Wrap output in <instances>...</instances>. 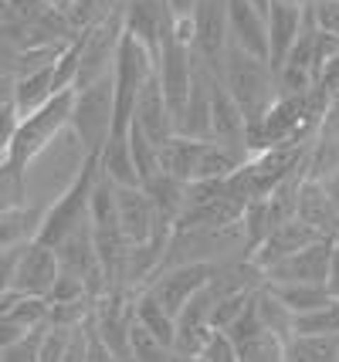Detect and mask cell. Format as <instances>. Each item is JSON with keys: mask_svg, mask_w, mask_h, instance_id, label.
Here are the masks:
<instances>
[{"mask_svg": "<svg viewBox=\"0 0 339 362\" xmlns=\"http://www.w3.org/2000/svg\"><path fill=\"white\" fill-rule=\"evenodd\" d=\"M275 295L282 298V305L289 308L292 315H306L312 308H323L329 301H336L329 284H316V281H292V284H268Z\"/></svg>", "mask_w": 339, "mask_h": 362, "instance_id": "obj_19", "label": "cell"}, {"mask_svg": "<svg viewBox=\"0 0 339 362\" xmlns=\"http://www.w3.org/2000/svg\"><path fill=\"white\" fill-rule=\"evenodd\" d=\"M302 24H306V7H299L292 0H272V7H268V64H272V71H278L289 62L292 47L302 34Z\"/></svg>", "mask_w": 339, "mask_h": 362, "instance_id": "obj_11", "label": "cell"}, {"mask_svg": "<svg viewBox=\"0 0 339 362\" xmlns=\"http://www.w3.org/2000/svg\"><path fill=\"white\" fill-rule=\"evenodd\" d=\"M255 312H258V322H261V329L265 332L278 335L282 342L292 339V322H295V315L282 305V298L275 295L268 284H261L258 291H255Z\"/></svg>", "mask_w": 339, "mask_h": 362, "instance_id": "obj_22", "label": "cell"}, {"mask_svg": "<svg viewBox=\"0 0 339 362\" xmlns=\"http://www.w3.org/2000/svg\"><path fill=\"white\" fill-rule=\"evenodd\" d=\"M292 4H299V7H309V4H312V0H292Z\"/></svg>", "mask_w": 339, "mask_h": 362, "instance_id": "obj_37", "label": "cell"}, {"mask_svg": "<svg viewBox=\"0 0 339 362\" xmlns=\"http://www.w3.org/2000/svg\"><path fill=\"white\" fill-rule=\"evenodd\" d=\"M333 247L336 240L333 237H319L306 244L302 251L289 254L282 261H275L272 268H265V284H292V281H316V284H329V264H333Z\"/></svg>", "mask_w": 339, "mask_h": 362, "instance_id": "obj_6", "label": "cell"}, {"mask_svg": "<svg viewBox=\"0 0 339 362\" xmlns=\"http://www.w3.org/2000/svg\"><path fill=\"white\" fill-rule=\"evenodd\" d=\"M58 278H62L58 251L48 247V244H41V240L24 244L21 261H17V278H14L17 295H28V298H48Z\"/></svg>", "mask_w": 339, "mask_h": 362, "instance_id": "obj_9", "label": "cell"}, {"mask_svg": "<svg viewBox=\"0 0 339 362\" xmlns=\"http://www.w3.org/2000/svg\"><path fill=\"white\" fill-rule=\"evenodd\" d=\"M329 288H333V295L339 298V240H336V247H333V264H329Z\"/></svg>", "mask_w": 339, "mask_h": 362, "instance_id": "obj_34", "label": "cell"}, {"mask_svg": "<svg viewBox=\"0 0 339 362\" xmlns=\"http://www.w3.org/2000/svg\"><path fill=\"white\" fill-rule=\"evenodd\" d=\"M58 58H62V54H58ZM58 92H62V88H58V78H54V62L45 64V68H34V71L17 75V88H14L17 115H31V112H38Z\"/></svg>", "mask_w": 339, "mask_h": 362, "instance_id": "obj_17", "label": "cell"}, {"mask_svg": "<svg viewBox=\"0 0 339 362\" xmlns=\"http://www.w3.org/2000/svg\"><path fill=\"white\" fill-rule=\"evenodd\" d=\"M130 126H136L146 139H153L156 146H163V142L177 132V115H173V109H170V102H166L163 85H160L156 75L143 85V92H139V98H136V109H132Z\"/></svg>", "mask_w": 339, "mask_h": 362, "instance_id": "obj_10", "label": "cell"}, {"mask_svg": "<svg viewBox=\"0 0 339 362\" xmlns=\"http://www.w3.org/2000/svg\"><path fill=\"white\" fill-rule=\"evenodd\" d=\"M17 206H28V176L4 159L0 163V217H7Z\"/></svg>", "mask_w": 339, "mask_h": 362, "instance_id": "obj_24", "label": "cell"}, {"mask_svg": "<svg viewBox=\"0 0 339 362\" xmlns=\"http://www.w3.org/2000/svg\"><path fill=\"white\" fill-rule=\"evenodd\" d=\"M132 318H136L149 335H156L163 346L173 349V342H177V315L166 312L146 288H139V291L132 295Z\"/></svg>", "mask_w": 339, "mask_h": 362, "instance_id": "obj_18", "label": "cell"}, {"mask_svg": "<svg viewBox=\"0 0 339 362\" xmlns=\"http://www.w3.org/2000/svg\"><path fill=\"white\" fill-rule=\"evenodd\" d=\"M210 139H194V136H183V132H173L170 139L160 146V166L166 176H177L183 183H194L197 173H200V159H204V149H207Z\"/></svg>", "mask_w": 339, "mask_h": 362, "instance_id": "obj_15", "label": "cell"}, {"mask_svg": "<svg viewBox=\"0 0 339 362\" xmlns=\"http://www.w3.org/2000/svg\"><path fill=\"white\" fill-rule=\"evenodd\" d=\"M197 362H241L238 359V346L231 342L227 332H214L210 342L204 346V352L197 356Z\"/></svg>", "mask_w": 339, "mask_h": 362, "instance_id": "obj_28", "label": "cell"}, {"mask_svg": "<svg viewBox=\"0 0 339 362\" xmlns=\"http://www.w3.org/2000/svg\"><path fill=\"white\" fill-rule=\"evenodd\" d=\"M166 362H197V359H190V356H180V352H170V359Z\"/></svg>", "mask_w": 339, "mask_h": 362, "instance_id": "obj_36", "label": "cell"}, {"mask_svg": "<svg viewBox=\"0 0 339 362\" xmlns=\"http://www.w3.org/2000/svg\"><path fill=\"white\" fill-rule=\"evenodd\" d=\"M71 132L79 136L88 156H98L115 129V78L113 71L102 78L79 85L71 102Z\"/></svg>", "mask_w": 339, "mask_h": 362, "instance_id": "obj_3", "label": "cell"}, {"mask_svg": "<svg viewBox=\"0 0 339 362\" xmlns=\"http://www.w3.org/2000/svg\"><path fill=\"white\" fill-rule=\"evenodd\" d=\"M28 244H31V240H28ZM21 251H24V244L0 251V298L14 291V278H17V261H21Z\"/></svg>", "mask_w": 339, "mask_h": 362, "instance_id": "obj_30", "label": "cell"}, {"mask_svg": "<svg viewBox=\"0 0 339 362\" xmlns=\"http://www.w3.org/2000/svg\"><path fill=\"white\" fill-rule=\"evenodd\" d=\"M41 206H17L11 210L7 217H0V251H7V247H17V244H28L38 237V227H41Z\"/></svg>", "mask_w": 339, "mask_h": 362, "instance_id": "obj_20", "label": "cell"}, {"mask_svg": "<svg viewBox=\"0 0 339 362\" xmlns=\"http://www.w3.org/2000/svg\"><path fill=\"white\" fill-rule=\"evenodd\" d=\"M14 88H17V78H11V75H0V112L17 109V105H14Z\"/></svg>", "mask_w": 339, "mask_h": 362, "instance_id": "obj_32", "label": "cell"}, {"mask_svg": "<svg viewBox=\"0 0 339 362\" xmlns=\"http://www.w3.org/2000/svg\"><path fill=\"white\" fill-rule=\"evenodd\" d=\"M170 352L173 349L163 346L156 335H149V332L132 318V329H130V362H166L170 359Z\"/></svg>", "mask_w": 339, "mask_h": 362, "instance_id": "obj_27", "label": "cell"}, {"mask_svg": "<svg viewBox=\"0 0 339 362\" xmlns=\"http://www.w3.org/2000/svg\"><path fill=\"white\" fill-rule=\"evenodd\" d=\"M309 14H312L319 31L339 37V0H312L309 4Z\"/></svg>", "mask_w": 339, "mask_h": 362, "instance_id": "obj_29", "label": "cell"}, {"mask_svg": "<svg viewBox=\"0 0 339 362\" xmlns=\"http://www.w3.org/2000/svg\"><path fill=\"white\" fill-rule=\"evenodd\" d=\"M214 268H217L214 261H180V264H166V268L156 271L143 288L160 301L166 312L180 315L183 305L194 298L200 288H207V281L214 278Z\"/></svg>", "mask_w": 339, "mask_h": 362, "instance_id": "obj_5", "label": "cell"}, {"mask_svg": "<svg viewBox=\"0 0 339 362\" xmlns=\"http://www.w3.org/2000/svg\"><path fill=\"white\" fill-rule=\"evenodd\" d=\"M295 217L306 221L316 234L333 237L339 234V206L333 200V193L323 180H302L299 183V193H295Z\"/></svg>", "mask_w": 339, "mask_h": 362, "instance_id": "obj_12", "label": "cell"}, {"mask_svg": "<svg viewBox=\"0 0 339 362\" xmlns=\"http://www.w3.org/2000/svg\"><path fill=\"white\" fill-rule=\"evenodd\" d=\"M85 362H122V359H119L113 349L92 332V325H88V356H85Z\"/></svg>", "mask_w": 339, "mask_h": 362, "instance_id": "obj_31", "label": "cell"}, {"mask_svg": "<svg viewBox=\"0 0 339 362\" xmlns=\"http://www.w3.org/2000/svg\"><path fill=\"white\" fill-rule=\"evenodd\" d=\"M130 146H132L136 170H139V180H143V183L156 180V176L163 173V166H160V146H156L153 139H146V136L136 126H130Z\"/></svg>", "mask_w": 339, "mask_h": 362, "instance_id": "obj_26", "label": "cell"}, {"mask_svg": "<svg viewBox=\"0 0 339 362\" xmlns=\"http://www.w3.org/2000/svg\"><path fill=\"white\" fill-rule=\"evenodd\" d=\"M227 31L231 45L244 47L268 62V14L251 0H227Z\"/></svg>", "mask_w": 339, "mask_h": 362, "instance_id": "obj_13", "label": "cell"}, {"mask_svg": "<svg viewBox=\"0 0 339 362\" xmlns=\"http://www.w3.org/2000/svg\"><path fill=\"white\" fill-rule=\"evenodd\" d=\"M292 335H339V298L323 308H312L306 315H295Z\"/></svg>", "mask_w": 339, "mask_h": 362, "instance_id": "obj_23", "label": "cell"}, {"mask_svg": "<svg viewBox=\"0 0 339 362\" xmlns=\"http://www.w3.org/2000/svg\"><path fill=\"white\" fill-rule=\"evenodd\" d=\"M98 170H102L105 180H113L115 187H143L139 170H136V159H132L130 129L109 136V142H105L102 153H98Z\"/></svg>", "mask_w": 339, "mask_h": 362, "instance_id": "obj_16", "label": "cell"}, {"mask_svg": "<svg viewBox=\"0 0 339 362\" xmlns=\"http://www.w3.org/2000/svg\"><path fill=\"white\" fill-rule=\"evenodd\" d=\"M119 197V230L130 244H149L156 237H170L173 230L163 227L156 206L143 187H115Z\"/></svg>", "mask_w": 339, "mask_h": 362, "instance_id": "obj_8", "label": "cell"}, {"mask_svg": "<svg viewBox=\"0 0 339 362\" xmlns=\"http://www.w3.org/2000/svg\"><path fill=\"white\" fill-rule=\"evenodd\" d=\"M217 75L227 85V92L234 95V102L241 105V112L248 115V132L255 126H261V119L268 115V109L278 98L272 64L265 58H258V54H251V51H244V47L227 45Z\"/></svg>", "mask_w": 339, "mask_h": 362, "instance_id": "obj_1", "label": "cell"}, {"mask_svg": "<svg viewBox=\"0 0 339 362\" xmlns=\"http://www.w3.org/2000/svg\"><path fill=\"white\" fill-rule=\"evenodd\" d=\"M4 21H14V11H11L7 0H0V24H4Z\"/></svg>", "mask_w": 339, "mask_h": 362, "instance_id": "obj_35", "label": "cell"}, {"mask_svg": "<svg viewBox=\"0 0 339 362\" xmlns=\"http://www.w3.org/2000/svg\"><path fill=\"white\" fill-rule=\"evenodd\" d=\"M285 362H339V335H292Z\"/></svg>", "mask_w": 339, "mask_h": 362, "instance_id": "obj_21", "label": "cell"}, {"mask_svg": "<svg viewBox=\"0 0 339 362\" xmlns=\"http://www.w3.org/2000/svg\"><path fill=\"white\" fill-rule=\"evenodd\" d=\"M98 180V156H88L81 173L68 183V189H62L41 214V227H38V237L41 244L48 247H58L71 230H79L81 223H88V204H92V187Z\"/></svg>", "mask_w": 339, "mask_h": 362, "instance_id": "obj_4", "label": "cell"}, {"mask_svg": "<svg viewBox=\"0 0 339 362\" xmlns=\"http://www.w3.org/2000/svg\"><path fill=\"white\" fill-rule=\"evenodd\" d=\"M238 359L241 362H285V342L278 335L261 329L244 346H238Z\"/></svg>", "mask_w": 339, "mask_h": 362, "instance_id": "obj_25", "label": "cell"}, {"mask_svg": "<svg viewBox=\"0 0 339 362\" xmlns=\"http://www.w3.org/2000/svg\"><path fill=\"white\" fill-rule=\"evenodd\" d=\"M190 28H194V54L207 64V68L217 71L221 62H224L227 45H231V31H227V0H197Z\"/></svg>", "mask_w": 339, "mask_h": 362, "instance_id": "obj_7", "label": "cell"}, {"mask_svg": "<svg viewBox=\"0 0 339 362\" xmlns=\"http://www.w3.org/2000/svg\"><path fill=\"white\" fill-rule=\"evenodd\" d=\"M71 102H75V88H65V92L54 95L51 102H45L38 112L21 115L14 129V139H11V149H7V163L28 173V166L34 159L68 129V122H71Z\"/></svg>", "mask_w": 339, "mask_h": 362, "instance_id": "obj_2", "label": "cell"}, {"mask_svg": "<svg viewBox=\"0 0 339 362\" xmlns=\"http://www.w3.org/2000/svg\"><path fill=\"white\" fill-rule=\"evenodd\" d=\"M166 7H170L173 21H187V17H194L197 0H166Z\"/></svg>", "mask_w": 339, "mask_h": 362, "instance_id": "obj_33", "label": "cell"}, {"mask_svg": "<svg viewBox=\"0 0 339 362\" xmlns=\"http://www.w3.org/2000/svg\"><path fill=\"white\" fill-rule=\"evenodd\" d=\"M319 237H323V234H316V230H312L306 221H299V217H285V221L275 223L272 234H268L258 244V247H255L251 261H255V264L265 271V268H272L275 261H282V257H289V254L302 251L306 244L319 240Z\"/></svg>", "mask_w": 339, "mask_h": 362, "instance_id": "obj_14", "label": "cell"}]
</instances>
